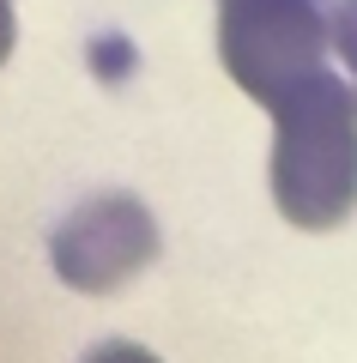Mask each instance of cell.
Returning <instances> with one entry per match:
<instances>
[{
    "label": "cell",
    "mask_w": 357,
    "mask_h": 363,
    "mask_svg": "<svg viewBox=\"0 0 357 363\" xmlns=\"http://www.w3.org/2000/svg\"><path fill=\"white\" fill-rule=\"evenodd\" d=\"M13 37H18V18H13V6H0V61L13 55Z\"/></svg>",
    "instance_id": "obj_6"
},
{
    "label": "cell",
    "mask_w": 357,
    "mask_h": 363,
    "mask_svg": "<svg viewBox=\"0 0 357 363\" xmlns=\"http://www.w3.org/2000/svg\"><path fill=\"white\" fill-rule=\"evenodd\" d=\"M273 116V206L297 230H339L357 212V85L333 67L291 85Z\"/></svg>",
    "instance_id": "obj_1"
},
{
    "label": "cell",
    "mask_w": 357,
    "mask_h": 363,
    "mask_svg": "<svg viewBox=\"0 0 357 363\" xmlns=\"http://www.w3.org/2000/svg\"><path fill=\"white\" fill-rule=\"evenodd\" d=\"M333 55V0H218V61L243 97L273 109Z\"/></svg>",
    "instance_id": "obj_2"
},
{
    "label": "cell",
    "mask_w": 357,
    "mask_h": 363,
    "mask_svg": "<svg viewBox=\"0 0 357 363\" xmlns=\"http://www.w3.org/2000/svg\"><path fill=\"white\" fill-rule=\"evenodd\" d=\"M85 363H158L145 345H128V339H109V345H91Z\"/></svg>",
    "instance_id": "obj_5"
},
{
    "label": "cell",
    "mask_w": 357,
    "mask_h": 363,
    "mask_svg": "<svg viewBox=\"0 0 357 363\" xmlns=\"http://www.w3.org/2000/svg\"><path fill=\"white\" fill-rule=\"evenodd\" d=\"M49 260L61 272V285L73 291H103L128 285L133 272H145L158 260V218L133 194H97L79 200L49 236Z\"/></svg>",
    "instance_id": "obj_3"
},
{
    "label": "cell",
    "mask_w": 357,
    "mask_h": 363,
    "mask_svg": "<svg viewBox=\"0 0 357 363\" xmlns=\"http://www.w3.org/2000/svg\"><path fill=\"white\" fill-rule=\"evenodd\" d=\"M333 49H339L345 73H351V85H357V0H339V6H333Z\"/></svg>",
    "instance_id": "obj_4"
},
{
    "label": "cell",
    "mask_w": 357,
    "mask_h": 363,
    "mask_svg": "<svg viewBox=\"0 0 357 363\" xmlns=\"http://www.w3.org/2000/svg\"><path fill=\"white\" fill-rule=\"evenodd\" d=\"M0 6H13V0H0Z\"/></svg>",
    "instance_id": "obj_7"
}]
</instances>
